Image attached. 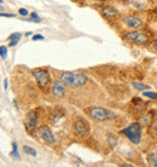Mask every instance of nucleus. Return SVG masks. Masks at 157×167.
<instances>
[{"label": "nucleus", "instance_id": "412c9836", "mask_svg": "<svg viewBox=\"0 0 157 167\" xmlns=\"http://www.w3.org/2000/svg\"><path fill=\"white\" fill-rule=\"evenodd\" d=\"M11 156H12V158H16V159H19L18 148H17V143H16V142H13V143H12V152H11Z\"/></svg>", "mask_w": 157, "mask_h": 167}, {"label": "nucleus", "instance_id": "1a4fd4ad", "mask_svg": "<svg viewBox=\"0 0 157 167\" xmlns=\"http://www.w3.org/2000/svg\"><path fill=\"white\" fill-rule=\"evenodd\" d=\"M36 133L46 144H48V145L56 144V137H55L53 132L51 131V128L48 126H45V125L39 126L36 128Z\"/></svg>", "mask_w": 157, "mask_h": 167}, {"label": "nucleus", "instance_id": "423d86ee", "mask_svg": "<svg viewBox=\"0 0 157 167\" xmlns=\"http://www.w3.org/2000/svg\"><path fill=\"white\" fill-rule=\"evenodd\" d=\"M35 81L38 84L39 88L41 91H48L51 88V75L48 73L47 69H44V68H36V69H33L32 72Z\"/></svg>", "mask_w": 157, "mask_h": 167}, {"label": "nucleus", "instance_id": "a878e982", "mask_svg": "<svg viewBox=\"0 0 157 167\" xmlns=\"http://www.w3.org/2000/svg\"><path fill=\"white\" fill-rule=\"evenodd\" d=\"M18 13H19L21 16H23V17H25V16H28V15H29V12H28V10H27V9H23V7L18 10Z\"/></svg>", "mask_w": 157, "mask_h": 167}, {"label": "nucleus", "instance_id": "9b49d317", "mask_svg": "<svg viewBox=\"0 0 157 167\" xmlns=\"http://www.w3.org/2000/svg\"><path fill=\"white\" fill-rule=\"evenodd\" d=\"M100 15L105 19H116L120 17V11L112 5H104L100 7Z\"/></svg>", "mask_w": 157, "mask_h": 167}, {"label": "nucleus", "instance_id": "cd10ccee", "mask_svg": "<svg viewBox=\"0 0 157 167\" xmlns=\"http://www.w3.org/2000/svg\"><path fill=\"white\" fill-rule=\"evenodd\" d=\"M0 17H6V18H15L16 16L13 13H0Z\"/></svg>", "mask_w": 157, "mask_h": 167}, {"label": "nucleus", "instance_id": "f8f14e48", "mask_svg": "<svg viewBox=\"0 0 157 167\" xmlns=\"http://www.w3.org/2000/svg\"><path fill=\"white\" fill-rule=\"evenodd\" d=\"M51 93L56 98H62L65 96V85L62 83L59 79L55 80L51 85Z\"/></svg>", "mask_w": 157, "mask_h": 167}, {"label": "nucleus", "instance_id": "dca6fc26", "mask_svg": "<svg viewBox=\"0 0 157 167\" xmlns=\"http://www.w3.org/2000/svg\"><path fill=\"white\" fill-rule=\"evenodd\" d=\"M146 159H148V164H149V166L157 167V153H155V152H150V153H148Z\"/></svg>", "mask_w": 157, "mask_h": 167}, {"label": "nucleus", "instance_id": "f704fd0d", "mask_svg": "<svg viewBox=\"0 0 157 167\" xmlns=\"http://www.w3.org/2000/svg\"><path fill=\"white\" fill-rule=\"evenodd\" d=\"M2 1H4V0H0V4H2Z\"/></svg>", "mask_w": 157, "mask_h": 167}, {"label": "nucleus", "instance_id": "2eb2a0df", "mask_svg": "<svg viewBox=\"0 0 157 167\" xmlns=\"http://www.w3.org/2000/svg\"><path fill=\"white\" fill-rule=\"evenodd\" d=\"M106 144L110 148H115L119 144V136L112 133V132H109L108 136H106Z\"/></svg>", "mask_w": 157, "mask_h": 167}, {"label": "nucleus", "instance_id": "f257e3e1", "mask_svg": "<svg viewBox=\"0 0 157 167\" xmlns=\"http://www.w3.org/2000/svg\"><path fill=\"white\" fill-rule=\"evenodd\" d=\"M121 38L132 45L150 46L155 36H154L152 32L146 29V26H145L144 28L137 29V30H125V32H122Z\"/></svg>", "mask_w": 157, "mask_h": 167}, {"label": "nucleus", "instance_id": "6e6552de", "mask_svg": "<svg viewBox=\"0 0 157 167\" xmlns=\"http://www.w3.org/2000/svg\"><path fill=\"white\" fill-rule=\"evenodd\" d=\"M73 130H74V133L75 136H78L80 138H86L88 135H89V124L87 120H85L83 118H78L74 124H73Z\"/></svg>", "mask_w": 157, "mask_h": 167}, {"label": "nucleus", "instance_id": "c85d7f7f", "mask_svg": "<svg viewBox=\"0 0 157 167\" xmlns=\"http://www.w3.org/2000/svg\"><path fill=\"white\" fill-rule=\"evenodd\" d=\"M18 41H19V39H15V40H11V41H10V44H8V47H13V46H16V45L18 44Z\"/></svg>", "mask_w": 157, "mask_h": 167}, {"label": "nucleus", "instance_id": "a211bd4d", "mask_svg": "<svg viewBox=\"0 0 157 167\" xmlns=\"http://www.w3.org/2000/svg\"><path fill=\"white\" fill-rule=\"evenodd\" d=\"M132 86H133L135 90L142 91V92L150 88V86H148V85H145V84H143V83H138V81H132Z\"/></svg>", "mask_w": 157, "mask_h": 167}, {"label": "nucleus", "instance_id": "20e7f679", "mask_svg": "<svg viewBox=\"0 0 157 167\" xmlns=\"http://www.w3.org/2000/svg\"><path fill=\"white\" fill-rule=\"evenodd\" d=\"M58 79L70 88H78L88 83L87 75L81 73H75V72H62Z\"/></svg>", "mask_w": 157, "mask_h": 167}, {"label": "nucleus", "instance_id": "5701e85b", "mask_svg": "<svg viewBox=\"0 0 157 167\" xmlns=\"http://www.w3.org/2000/svg\"><path fill=\"white\" fill-rule=\"evenodd\" d=\"M7 47L8 46H0V57H2L4 60L7 57Z\"/></svg>", "mask_w": 157, "mask_h": 167}, {"label": "nucleus", "instance_id": "f03ea898", "mask_svg": "<svg viewBox=\"0 0 157 167\" xmlns=\"http://www.w3.org/2000/svg\"><path fill=\"white\" fill-rule=\"evenodd\" d=\"M145 21H146V18L142 13V11L128 12V13L121 16V22L126 27L127 30H137V29L144 28L146 26Z\"/></svg>", "mask_w": 157, "mask_h": 167}, {"label": "nucleus", "instance_id": "9d476101", "mask_svg": "<svg viewBox=\"0 0 157 167\" xmlns=\"http://www.w3.org/2000/svg\"><path fill=\"white\" fill-rule=\"evenodd\" d=\"M129 108H131L132 114L139 115L142 113H145V110L148 109V103H145L142 97H133L131 101Z\"/></svg>", "mask_w": 157, "mask_h": 167}, {"label": "nucleus", "instance_id": "2f4dec72", "mask_svg": "<svg viewBox=\"0 0 157 167\" xmlns=\"http://www.w3.org/2000/svg\"><path fill=\"white\" fill-rule=\"evenodd\" d=\"M30 35H33L32 32H27V33H25V36H30Z\"/></svg>", "mask_w": 157, "mask_h": 167}, {"label": "nucleus", "instance_id": "7ed1b4c3", "mask_svg": "<svg viewBox=\"0 0 157 167\" xmlns=\"http://www.w3.org/2000/svg\"><path fill=\"white\" fill-rule=\"evenodd\" d=\"M143 128L144 126L140 122L134 121V122H131L127 127L122 128L120 131V135L127 138L129 143H132L133 145H139L143 141Z\"/></svg>", "mask_w": 157, "mask_h": 167}, {"label": "nucleus", "instance_id": "c756f323", "mask_svg": "<svg viewBox=\"0 0 157 167\" xmlns=\"http://www.w3.org/2000/svg\"><path fill=\"white\" fill-rule=\"evenodd\" d=\"M7 87H8V80H7V78L4 80V88L5 90H7Z\"/></svg>", "mask_w": 157, "mask_h": 167}, {"label": "nucleus", "instance_id": "aec40b11", "mask_svg": "<svg viewBox=\"0 0 157 167\" xmlns=\"http://www.w3.org/2000/svg\"><path fill=\"white\" fill-rule=\"evenodd\" d=\"M23 152H24L25 154L30 155V156H36V150L33 149V148L29 147V145H23Z\"/></svg>", "mask_w": 157, "mask_h": 167}, {"label": "nucleus", "instance_id": "72a5a7b5", "mask_svg": "<svg viewBox=\"0 0 157 167\" xmlns=\"http://www.w3.org/2000/svg\"><path fill=\"white\" fill-rule=\"evenodd\" d=\"M2 10H4V7H2V6H1V4H0V11H2Z\"/></svg>", "mask_w": 157, "mask_h": 167}, {"label": "nucleus", "instance_id": "393cba45", "mask_svg": "<svg viewBox=\"0 0 157 167\" xmlns=\"http://www.w3.org/2000/svg\"><path fill=\"white\" fill-rule=\"evenodd\" d=\"M150 47H151V49H152L155 52H157V36H155V38H154V40H152V43H151Z\"/></svg>", "mask_w": 157, "mask_h": 167}, {"label": "nucleus", "instance_id": "bb28decb", "mask_svg": "<svg viewBox=\"0 0 157 167\" xmlns=\"http://www.w3.org/2000/svg\"><path fill=\"white\" fill-rule=\"evenodd\" d=\"M45 38L41 35V34H35V35H33V38H32V40L33 41H39V40H44Z\"/></svg>", "mask_w": 157, "mask_h": 167}, {"label": "nucleus", "instance_id": "b1692460", "mask_svg": "<svg viewBox=\"0 0 157 167\" xmlns=\"http://www.w3.org/2000/svg\"><path fill=\"white\" fill-rule=\"evenodd\" d=\"M21 36H22L21 33H13V34H11L8 36V40L11 41V40H15V39H21Z\"/></svg>", "mask_w": 157, "mask_h": 167}, {"label": "nucleus", "instance_id": "ddd939ff", "mask_svg": "<svg viewBox=\"0 0 157 167\" xmlns=\"http://www.w3.org/2000/svg\"><path fill=\"white\" fill-rule=\"evenodd\" d=\"M128 2L137 11L149 10L151 7V5H152V0H128Z\"/></svg>", "mask_w": 157, "mask_h": 167}, {"label": "nucleus", "instance_id": "39448f33", "mask_svg": "<svg viewBox=\"0 0 157 167\" xmlns=\"http://www.w3.org/2000/svg\"><path fill=\"white\" fill-rule=\"evenodd\" d=\"M87 114L91 116V119L99 122L111 121L116 118V114L112 110L106 109L104 107H91L87 109Z\"/></svg>", "mask_w": 157, "mask_h": 167}, {"label": "nucleus", "instance_id": "7c9ffc66", "mask_svg": "<svg viewBox=\"0 0 157 167\" xmlns=\"http://www.w3.org/2000/svg\"><path fill=\"white\" fill-rule=\"evenodd\" d=\"M150 114H154L152 115V118H155V116H157V108L155 109V110H152V111H150Z\"/></svg>", "mask_w": 157, "mask_h": 167}, {"label": "nucleus", "instance_id": "4468645a", "mask_svg": "<svg viewBox=\"0 0 157 167\" xmlns=\"http://www.w3.org/2000/svg\"><path fill=\"white\" fill-rule=\"evenodd\" d=\"M148 137L154 143H157V116L152 118L150 124L148 125Z\"/></svg>", "mask_w": 157, "mask_h": 167}, {"label": "nucleus", "instance_id": "4be33fe9", "mask_svg": "<svg viewBox=\"0 0 157 167\" xmlns=\"http://www.w3.org/2000/svg\"><path fill=\"white\" fill-rule=\"evenodd\" d=\"M30 22H36V23H40L41 22V18L38 16V13L36 12H32L30 13V19H29Z\"/></svg>", "mask_w": 157, "mask_h": 167}, {"label": "nucleus", "instance_id": "f3484780", "mask_svg": "<svg viewBox=\"0 0 157 167\" xmlns=\"http://www.w3.org/2000/svg\"><path fill=\"white\" fill-rule=\"evenodd\" d=\"M64 116V110L63 109H55V111H53V114H52V122L53 124H57L62 118Z\"/></svg>", "mask_w": 157, "mask_h": 167}, {"label": "nucleus", "instance_id": "0eeeda50", "mask_svg": "<svg viewBox=\"0 0 157 167\" xmlns=\"http://www.w3.org/2000/svg\"><path fill=\"white\" fill-rule=\"evenodd\" d=\"M38 121H39V109H34L27 114L24 119V128L28 135L33 136V133L36 131Z\"/></svg>", "mask_w": 157, "mask_h": 167}, {"label": "nucleus", "instance_id": "473e14b6", "mask_svg": "<svg viewBox=\"0 0 157 167\" xmlns=\"http://www.w3.org/2000/svg\"><path fill=\"white\" fill-rule=\"evenodd\" d=\"M98 1H102V2H105V1H111V0H98Z\"/></svg>", "mask_w": 157, "mask_h": 167}, {"label": "nucleus", "instance_id": "6ab92c4d", "mask_svg": "<svg viewBox=\"0 0 157 167\" xmlns=\"http://www.w3.org/2000/svg\"><path fill=\"white\" fill-rule=\"evenodd\" d=\"M145 98H148V99H151V101H156L157 99V93L156 92H151V91H143V93H142Z\"/></svg>", "mask_w": 157, "mask_h": 167}]
</instances>
